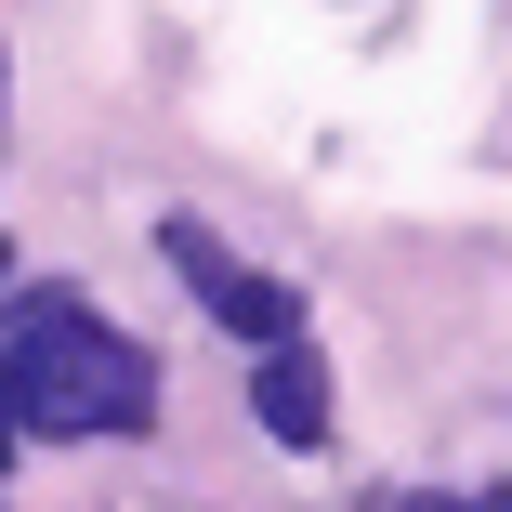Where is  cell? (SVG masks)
<instances>
[{
	"label": "cell",
	"instance_id": "8992f818",
	"mask_svg": "<svg viewBox=\"0 0 512 512\" xmlns=\"http://www.w3.org/2000/svg\"><path fill=\"white\" fill-rule=\"evenodd\" d=\"M0 276H14V263H0Z\"/></svg>",
	"mask_w": 512,
	"mask_h": 512
},
{
	"label": "cell",
	"instance_id": "6da1fadb",
	"mask_svg": "<svg viewBox=\"0 0 512 512\" xmlns=\"http://www.w3.org/2000/svg\"><path fill=\"white\" fill-rule=\"evenodd\" d=\"M0 421L40 434V447H79V434H145L158 421V368L145 342H119L92 302H27L0 329Z\"/></svg>",
	"mask_w": 512,
	"mask_h": 512
},
{
	"label": "cell",
	"instance_id": "5b68a950",
	"mask_svg": "<svg viewBox=\"0 0 512 512\" xmlns=\"http://www.w3.org/2000/svg\"><path fill=\"white\" fill-rule=\"evenodd\" d=\"M0 460H14V434H0Z\"/></svg>",
	"mask_w": 512,
	"mask_h": 512
},
{
	"label": "cell",
	"instance_id": "277c9868",
	"mask_svg": "<svg viewBox=\"0 0 512 512\" xmlns=\"http://www.w3.org/2000/svg\"><path fill=\"white\" fill-rule=\"evenodd\" d=\"M434 512H512V499H434Z\"/></svg>",
	"mask_w": 512,
	"mask_h": 512
},
{
	"label": "cell",
	"instance_id": "7a4b0ae2",
	"mask_svg": "<svg viewBox=\"0 0 512 512\" xmlns=\"http://www.w3.org/2000/svg\"><path fill=\"white\" fill-rule=\"evenodd\" d=\"M158 250H171V276L211 302L237 342H302V289H289V276H250V263H237L211 224H197V211H171V224H158Z\"/></svg>",
	"mask_w": 512,
	"mask_h": 512
},
{
	"label": "cell",
	"instance_id": "3957f363",
	"mask_svg": "<svg viewBox=\"0 0 512 512\" xmlns=\"http://www.w3.org/2000/svg\"><path fill=\"white\" fill-rule=\"evenodd\" d=\"M250 421L276 447H329V368L302 342H263V381H250Z\"/></svg>",
	"mask_w": 512,
	"mask_h": 512
}]
</instances>
